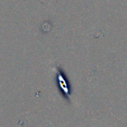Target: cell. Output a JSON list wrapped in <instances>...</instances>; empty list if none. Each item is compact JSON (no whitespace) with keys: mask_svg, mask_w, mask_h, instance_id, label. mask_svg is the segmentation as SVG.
<instances>
[{"mask_svg":"<svg viewBox=\"0 0 127 127\" xmlns=\"http://www.w3.org/2000/svg\"><path fill=\"white\" fill-rule=\"evenodd\" d=\"M58 81H59L60 90L63 95V97L67 100L69 101L71 97V89L70 86L68 85L67 80L65 79L63 74H61V73L58 74Z\"/></svg>","mask_w":127,"mask_h":127,"instance_id":"1","label":"cell"}]
</instances>
